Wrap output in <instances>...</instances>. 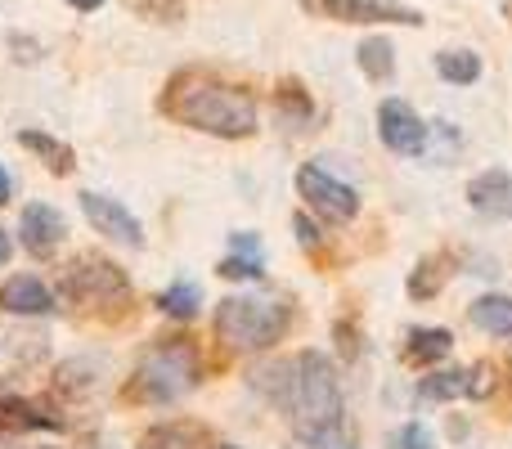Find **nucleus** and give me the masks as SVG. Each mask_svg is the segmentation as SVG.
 Masks as SVG:
<instances>
[{
    "instance_id": "nucleus-15",
    "label": "nucleus",
    "mask_w": 512,
    "mask_h": 449,
    "mask_svg": "<svg viewBox=\"0 0 512 449\" xmlns=\"http://www.w3.org/2000/svg\"><path fill=\"white\" fill-rule=\"evenodd\" d=\"M450 256L445 252H436V256H423V261L414 265V274H409V297L414 301H432V297H441V288L450 283Z\"/></svg>"
},
{
    "instance_id": "nucleus-2",
    "label": "nucleus",
    "mask_w": 512,
    "mask_h": 449,
    "mask_svg": "<svg viewBox=\"0 0 512 449\" xmlns=\"http://www.w3.org/2000/svg\"><path fill=\"white\" fill-rule=\"evenodd\" d=\"M162 113L171 122L189 126V131L216 135V140H248L261 126V113H256V99L243 86H230V81L212 77L203 68H185L167 81L162 90Z\"/></svg>"
},
{
    "instance_id": "nucleus-31",
    "label": "nucleus",
    "mask_w": 512,
    "mask_h": 449,
    "mask_svg": "<svg viewBox=\"0 0 512 449\" xmlns=\"http://www.w3.org/2000/svg\"><path fill=\"white\" fill-rule=\"evenodd\" d=\"M504 14H508V18H512V0H508V5H504Z\"/></svg>"
},
{
    "instance_id": "nucleus-17",
    "label": "nucleus",
    "mask_w": 512,
    "mask_h": 449,
    "mask_svg": "<svg viewBox=\"0 0 512 449\" xmlns=\"http://www.w3.org/2000/svg\"><path fill=\"white\" fill-rule=\"evenodd\" d=\"M355 63H360V72L369 81H378V86H387V81L396 77V50H391L387 36H369V41H360Z\"/></svg>"
},
{
    "instance_id": "nucleus-24",
    "label": "nucleus",
    "mask_w": 512,
    "mask_h": 449,
    "mask_svg": "<svg viewBox=\"0 0 512 449\" xmlns=\"http://www.w3.org/2000/svg\"><path fill=\"white\" fill-rule=\"evenodd\" d=\"M387 449H436V441L423 423H405L387 436Z\"/></svg>"
},
{
    "instance_id": "nucleus-27",
    "label": "nucleus",
    "mask_w": 512,
    "mask_h": 449,
    "mask_svg": "<svg viewBox=\"0 0 512 449\" xmlns=\"http://www.w3.org/2000/svg\"><path fill=\"white\" fill-rule=\"evenodd\" d=\"M9 198H14V180H9V171L0 167V207H5Z\"/></svg>"
},
{
    "instance_id": "nucleus-4",
    "label": "nucleus",
    "mask_w": 512,
    "mask_h": 449,
    "mask_svg": "<svg viewBox=\"0 0 512 449\" xmlns=\"http://www.w3.org/2000/svg\"><path fill=\"white\" fill-rule=\"evenodd\" d=\"M292 328V306L270 297H225L216 306V342L225 351H270L274 342H283Z\"/></svg>"
},
{
    "instance_id": "nucleus-5",
    "label": "nucleus",
    "mask_w": 512,
    "mask_h": 449,
    "mask_svg": "<svg viewBox=\"0 0 512 449\" xmlns=\"http://www.w3.org/2000/svg\"><path fill=\"white\" fill-rule=\"evenodd\" d=\"M59 288L72 306H86V310H117L131 301V283H126L122 265H113L108 256H77L63 270Z\"/></svg>"
},
{
    "instance_id": "nucleus-26",
    "label": "nucleus",
    "mask_w": 512,
    "mask_h": 449,
    "mask_svg": "<svg viewBox=\"0 0 512 449\" xmlns=\"http://www.w3.org/2000/svg\"><path fill=\"white\" fill-rule=\"evenodd\" d=\"M292 229H297V243H301V247H310V252H315V247L324 243V238H319V225L310 221V216H301V212L292 216Z\"/></svg>"
},
{
    "instance_id": "nucleus-8",
    "label": "nucleus",
    "mask_w": 512,
    "mask_h": 449,
    "mask_svg": "<svg viewBox=\"0 0 512 449\" xmlns=\"http://www.w3.org/2000/svg\"><path fill=\"white\" fill-rule=\"evenodd\" d=\"M432 126H423V117L405 104V99H382L378 104V140L400 158H423Z\"/></svg>"
},
{
    "instance_id": "nucleus-19",
    "label": "nucleus",
    "mask_w": 512,
    "mask_h": 449,
    "mask_svg": "<svg viewBox=\"0 0 512 449\" xmlns=\"http://www.w3.org/2000/svg\"><path fill=\"white\" fill-rule=\"evenodd\" d=\"M140 449H207V432L194 423H162L144 436Z\"/></svg>"
},
{
    "instance_id": "nucleus-11",
    "label": "nucleus",
    "mask_w": 512,
    "mask_h": 449,
    "mask_svg": "<svg viewBox=\"0 0 512 449\" xmlns=\"http://www.w3.org/2000/svg\"><path fill=\"white\" fill-rule=\"evenodd\" d=\"M468 207L486 221H512V171L490 167L468 180Z\"/></svg>"
},
{
    "instance_id": "nucleus-23",
    "label": "nucleus",
    "mask_w": 512,
    "mask_h": 449,
    "mask_svg": "<svg viewBox=\"0 0 512 449\" xmlns=\"http://www.w3.org/2000/svg\"><path fill=\"white\" fill-rule=\"evenodd\" d=\"M135 14L149 18V23H180L185 18V5L180 0H131Z\"/></svg>"
},
{
    "instance_id": "nucleus-30",
    "label": "nucleus",
    "mask_w": 512,
    "mask_h": 449,
    "mask_svg": "<svg viewBox=\"0 0 512 449\" xmlns=\"http://www.w3.org/2000/svg\"><path fill=\"white\" fill-rule=\"evenodd\" d=\"M9 252H14V247H9V234H5V229H0V265L9 261Z\"/></svg>"
},
{
    "instance_id": "nucleus-21",
    "label": "nucleus",
    "mask_w": 512,
    "mask_h": 449,
    "mask_svg": "<svg viewBox=\"0 0 512 449\" xmlns=\"http://www.w3.org/2000/svg\"><path fill=\"white\" fill-rule=\"evenodd\" d=\"M198 301H203V297H198L194 283H171V288L158 297V310H162V315H171V319H194L198 315Z\"/></svg>"
},
{
    "instance_id": "nucleus-12",
    "label": "nucleus",
    "mask_w": 512,
    "mask_h": 449,
    "mask_svg": "<svg viewBox=\"0 0 512 449\" xmlns=\"http://www.w3.org/2000/svg\"><path fill=\"white\" fill-rule=\"evenodd\" d=\"M0 310H9V315H50L54 292L36 274H14V279L0 283Z\"/></svg>"
},
{
    "instance_id": "nucleus-32",
    "label": "nucleus",
    "mask_w": 512,
    "mask_h": 449,
    "mask_svg": "<svg viewBox=\"0 0 512 449\" xmlns=\"http://www.w3.org/2000/svg\"><path fill=\"white\" fill-rule=\"evenodd\" d=\"M221 449H239V445H221Z\"/></svg>"
},
{
    "instance_id": "nucleus-10",
    "label": "nucleus",
    "mask_w": 512,
    "mask_h": 449,
    "mask_svg": "<svg viewBox=\"0 0 512 449\" xmlns=\"http://www.w3.org/2000/svg\"><path fill=\"white\" fill-rule=\"evenodd\" d=\"M81 212H86V221L95 234L113 238V243L122 247H144V229L135 221L131 212H126L117 198H104V194H81Z\"/></svg>"
},
{
    "instance_id": "nucleus-7",
    "label": "nucleus",
    "mask_w": 512,
    "mask_h": 449,
    "mask_svg": "<svg viewBox=\"0 0 512 449\" xmlns=\"http://www.w3.org/2000/svg\"><path fill=\"white\" fill-rule=\"evenodd\" d=\"M301 9L315 18H328V23H355V27H423L427 18L418 9L391 5V0H301Z\"/></svg>"
},
{
    "instance_id": "nucleus-13",
    "label": "nucleus",
    "mask_w": 512,
    "mask_h": 449,
    "mask_svg": "<svg viewBox=\"0 0 512 449\" xmlns=\"http://www.w3.org/2000/svg\"><path fill=\"white\" fill-rule=\"evenodd\" d=\"M468 319L486 337H495V342H508V337H512V297H504V292H486V297H477L468 306Z\"/></svg>"
},
{
    "instance_id": "nucleus-6",
    "label": "nucleus",
    "mask_w": 512,
    "mask_h": 449,
    "mask_svg": "<svg viewBox=\"0 0 512 449\" xmlns=\"http://www.w3.org/2000/svg\"><path fill=\"white\" fill-rule=\"evenodd\" d=\"M297 194L306 198L310 212L328 225H351L355 216H360V194H355L351 185H342V180H333L324 167H315V162H306V167L297 171Z\"/></svg>"
},
{
    "instance_id": "nucleus-9",
    "label": "nucleus",
    "mask_w": 512,
    "mask_h": 449,
    "mask_svg": "<svg viewBox=\"0 0 512 449\" xmlns=\"http://www.w3.org/2000/svg\"><path fill=\"white\" fill-rule=\"evenodd\" d=\"M18 238H23V247L36 256V261H50V256L63 247V238H68V221H63L59 207H50V203H32V207H23V221H18Z\"/></svg>"
},
{
    "instance_id": "nucleus-28",
    "label": "nucleus",
    "mask_w": 512,
    "mask_h": 449,
    "mask_svg": "<svg viewBox=\"0 0 512 449\" xmlns=\"http://www.w3.org/2000/svg\"><path fill=\"white\" fill-rule=\"evenodd\" d=\"M234 252H243V256H256V238H252V234H239V238H234Z\"/></svg>"
},
{
    "instance_id": "nucleus-20",
    "label": "nucleus",
    "mask_w": 512,
    "mask_h": 449,
    "mask_svg": "<svg viewBox=\"0 0 512 449\" xmlns=\"http://www.w3.org/2000/svg\"><path fill=\"white\" fill-rule=\"evenodd\" d=\"M436 72L450 86H477L481 81V59L472 50H441L436 54Z\"/></svg>"
},
{
    "instance_id": "nucleus-3",
    "label": "nucleus",
    "mask_w": 512,
    "mask_h": 449,
    "mask_svg": "<svg viewBox=\"0 0 512 449\" xmlns=\"http://www.w3.org/2000/svg\"><path fill=\"white\" fill-rule=\"evenodd\" d=\"M198 346L189 337H158L144 351L140 369H135L126 396L140 405H171V400L189 396L198 387Z\"/></svg>"
},
{
    "instance_id": "nucleus-18",
    "label": "nucleus",
    "mask_w": 512,
    "mask_h": 449,
    "mask_svg": "<svg viewBox=\"0 0 512 449\" xmlns=\"http://www.w3.org/2000/svg\"><path fill=\"white\" fill-rule=\"evenodd\" d=\"M418 396L432 400V405H445V400H472V369H450V373H432V378L418 382Z\"/></svg>"
},
{
    "instance_id": "nucleus-22",
    "label": "nucleus",
    "mask_w": 512,
    "mask_h": 449,
    "mask_svg": "<svg viewBox=\"0 0 512 449\" xmlns=\"http://www.w3.org/2000/svg\"><path fill=\"white\" fill-rule=\"evenodd\" d=\"M274 104H279V113L288 117V122H306L310 117V95L297 86V81H283V86L274 90Z\"/></svg>"
},
{
    "instance_id": "nucleus-25",
    "label": "nucleus",
    "mask_w": 512,
    "mask_h": 449,
    "mask_svg": "<svg viewBox=\"0 0 512 449\" xmlns=\"http://www.w3.org/2000/svg\"><path fill=\"white\" fill-rule=\"evenodd\" d=\"M216 274H221V279H261V261H256V256L234 252V256H225Z\"/></svg>"
},
{
    "instance_id": "nucleus-14",
    "label": "nucleus",
    "mask_w": 512,
    "mask_h": 449,
    "mask_svg": "<svg viewBox=\"0 0 512 449\" xmlns=\"http://www.w3.org/2000/svg\"><path fill=\"white\" fill-rule=\"evenodd\" d=\"M454 351V333L450 328H414L405 342V360L414 364V369H427V364L445 360V355Z\"/></svg>"
},
{
    "instance_id": "nucleus-16",
    "label": "nucleus",
    "mask_w": 512,
    "mask_h": 449,
    "mask_svg": "<svg viewBox=\"0 0 512 449\" xmlns=\"http://www.w3.org/2000/svg\"><path fill=\"white\" fill-rule=\"evenodd\" d=\"M18 140H23V149L36 153V158H41L45 167L54 171V176H72V167H77V153H72L63 140H54V135H45V131H23Z\"/></svg>"
},
{
    "instance_id": "nucleus-29",
    "label": "nucleus",
    "mask_w": 512,
    "mask_h": 449,
    "mask_svg": "<svg viewBox=\"0 0 512 449\" xmlns=\"http://www.w3.org/2000/svg\"><path fill=\"white\" fill-rule=\"evenodd\" d=\"M68 5H72V9H81V14H90V9H99L104 0H68Z\"/></svg>"
},
{
    "instance_id": "nucleus-1",
    "label": "nucleus",
    "mask_w": 512,
    "mask_h": 449,
    "mask_svg": "<svg viewBox=\"0 0 512 449\" xmlns=\"http://www.w3.org/2000/svg\"><path fill=\"white\" fill-rule=\"evenodd\" d=\"M256 387L270 396V405L283 409V418H288L292 436L301 445L337 441L342 418H346V400H342V382H337V369L328 364V355L301 351L292 360H279L256 373Z\"/></svg>"
}]
</instances>
